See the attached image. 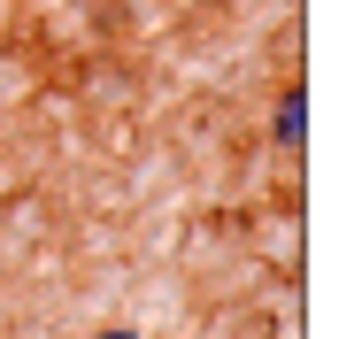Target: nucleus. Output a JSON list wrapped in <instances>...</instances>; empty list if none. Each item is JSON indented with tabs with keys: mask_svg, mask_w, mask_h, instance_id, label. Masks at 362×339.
I'll use <instances>...</instances> for the list:
<instances>
[{
	"mask_svg": "<svg viewBox=\"0 0 362 339\" xmlns=\"http://www.w3.org/2000/svg\"><path fill=\"white\" fill-rule=\"evenodd\" d=\"M270 124H278V146H286V154H300V146H308V93H300V85H286V93H278V116H270Z\"/></svg>",
	"mask_w": 362,
	"mask_h": 339,
	"instance_id": "obj_1",
	"label": "nucleus"
},
{
	"mask_svg": "<svg viewBox=\"0 0 362 339\" xmlns=\"http://www.w3.org/2000/svg\"><path fill=\"white\" fill-rule=\"evenodd\" d=\"M100 339H139V332H132V324H116V332H100Z\"/></svg>",
	"mask_w": 362,
	"mask_h": 339,
	"instance_id": "obj_2",
	"label": "nucleus"
}]
</instances>
